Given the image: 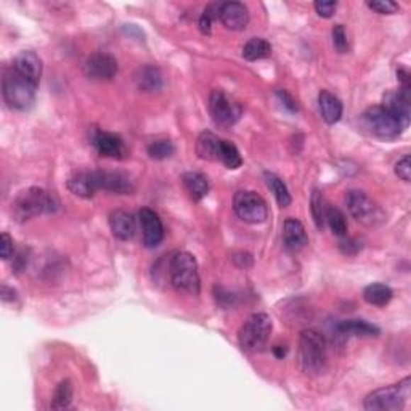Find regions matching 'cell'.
<instances>
[{"instance_id": "34", "label": "cell", "mask_w": 411, "mask_h": 411, "mask_svg": "<svg viewBox=\"0 0 411 411\" xmlns=\"http://www.w3.org/2000/svg\"><path fill=\"white\" fill-rule=\"evenodd\" d=\"M331 35H332V45H334L337 53H347L350 45H349L346 28H344L342 24H337V26L332 28Z\"/></svg>"}, {"instance_id": "37", "label": "cell", "mask_w": 411, "mask_h": 411, "mask_svg": "<svg viewBox=\"0 0 411 411\" xmlns=\"http://www.w3.org/2000/svg\"><path fill=\"white\" fill-rule=\"evenodd\" d=\"M13 240L9 233H2V237H0V256H2L4 261H9L13 256Z\"/></svg>"}, {"instance_id": "40", "label": "cell", "mask_w": 411, "mask_h": 411, "mask_svg": "<svg viewBox=\"0 0 411 411\" xmlns=\"http://www.w3.org/2000/svg\"><path fill=\"white\" fill-rule=\"evenodd\" d=\"M210 24H213V18H210L204 11V13L201 15V18H199V23H198L199 31H201V34H204V35H209L210 34Z\"/></svg>"}, {"instance_id": "35", "label": "cell", "mask_w": 411, "mask_h": 411, "mask_svg": "<svg viewBox=\"0 0 411 411\" xmlns=\"http://www.w3.org/2000/svg\"><path fill=\"white\" fill-rule=\"evenodd\" d=\"M368 7L376 11L381 15H392L398 11V4L392 2V0H373V2H368Z\"/></svg>"}, {"instance_id": "4", "label": "cell", "mask_w": 411, "mask_h": 411, "mask_svg": "<svg viewBox=\"0 0 411 411\" xmlns=\"http://www.w3.org/2000/svg\"><path fill=\"white\" fill-rule=\"evenodd\" d=\"M271 320L267 313H254L246 320L238 332V344L243 352L257 354L267 347L271 334Z\"/></svg>"}, {"instance_id": "26", "label": "cell", "mask_w": 411, "mask_h": 411, "mask_svg": "<svg viewBox=\"0 0 411 411\" xmlns=\"http://www.w3.org/2000/svg\"><path fill=\"white\" fill-rule=\"evenodd\" d=\"M392 298H394L392 289L388 285H383V283H373V285L366 286L364 291V299L370 305L384 307L389 304Z\"/></svg>"}, {"instance_id": "7", "label": "cell", "mask_w": 411, "mask_h": 411, "mask_svg": "<svg viewBox=\"0 0 411 411\" xmlns=\"http://www.w3.org/2000/svg\"><path fill=\"white\" fill-rule=\"evenodd\" d=\"M361 124L373 137L381 140H394L405 130L398 120L381 106H373L361 114Z\"/></svg>"}, {"instance_id": "22", "label": "cell", "mask_w": 411, "mask_h": 411, "mask_svg": "<svg viewBox=\"0 0 411 411\" xmlns=\"http://www.w3.org/2000/svg\"><path fill=\"white\" fill-rule=\"evenodd\" d=\"M318 106L326 124H336L342 118V101L328 90H322L318 95Z\"/></svg>"}, {"instance_id": "27", "label": "cell", "mask_w": 411, "mask_h": 411, "mask_svg": "<svg viewBox=\"0 0 411 411\" xmlns=\"http://www.w3.org/2000/svg\"><path fill=\"white\" fill-rule=\"evenodd\" d=\"M271 55V45L262 38H252L243 47V57L247 62H257V60L269 58Z\"/></svg>"}, {"instance_id": "9", "label": "cell", "mask_w": 411, "mask_h": 411, "mask_svg": "<svg viewBox=\"0 0 411 411\" xmlns=\"http://www.w3.org/2000/svg\"><path fill=\"white\" fill-rule=\"evenodd\" d=\"M233 209L246 223H262L269 217L267 203L256 191H238L233 198Z\"/></svg>"}, {"instance_id": "25", "label": "cell", "mask_w": 411, "mask_h": 411, "mask_svg": "<svg viewBox=\"0 0 411 411\" xmlns=\"http://www.w3.org/2000/svg\"><path fill=\"white\" fill-rule=\"evenodd\" d=\"M219 145L220 138H217L213 132H203L196 140V153L204 161H217Z\"/></svg>"}, {"instance_id": "15", "label": "cell", "mask_w": 411, "mask_h": 411, "mask_svg": "<svg viewBox=\"0 0 411 411\" xmlns=\"http://www.w3.org/2000/svg\"><path fill=\"white\" fill-rule=\"evenodd\" d=\"M94 147L105 158L124 159L127 156V148L123 137L113 132L96 130L94 135Z\"/></svg>"}, {"instance_id": "14", "label": "cell", "mask_w": 411, "mask_h": 411, "mask_svg": "<svg viewBox=\"0 0 411 411\" xmlns=\"http://www.w3.org/2000/svg\"><path fill=\"white\" fill-rule=\"evenodd\" d=\"M138 220H140L142 225L143 244L150 249L161 244V241L164 240V227H162L159 215L153 209L142 208L138 210Z\"/></svg>"}, {"instance_id": "1", "label": "cell", "mask_w": 411, "mask_h": 411, "mask_svg": "<svg viewBox=\"0 0 411 411\" xmlns=\"http://www.w3.org/2000/svg\"><path fill=\"white\" fill-rule=\"evenodd\" d=\"M60 209V201L53 193L44 188H28L16 196L13 214L18 220H29L42 214H53Z\"/></svg>"}, {"instance_id": "29", "label": "cell", "mask_w": 411, "mask_h": 411, "mask_svg": "<svg viewBox=\"0 0 411 411\" xmlns=\"http://www.w3.org/2000/svg\"><path fill=\"white\" fill-rule=\"evenodd\" d=\"M217 161H220L222 164L227 166L228 169H238L243 164V158H241L240 150L228 140H220Z\"/></svg>"}, {"instance_id": "39", "label": "cell", "mask_w": 411, "mask_h": 411, "mask_svg": "<svg viewBox=\"0 0 411 411\" xmlns=\"http://www.w3.org/2000/svg\"><path fill=\"white\" fill-rule=\"evenodd\" d=\"M276 95H278V98L281 100L283 105H285L289 111H291V113L298 111V105H295L294 98L286 92V90H276Z\"/></svg>"}, {"instance_id": "21", "label": "cell", "mask_w": 411, "mask_h": 411, "mask_svg": "<svg viewBox=\"0 0 411 411\" xmlns=\"http://www.w3.org/2000/svg\"><path fill=\"white\" fill-rule=\"evenodd\" d=\"M337 336H379L381 330L378 326L365 322V320H344L334 326Z\"/></svg>"}, {"instance_id": "38", "label": "cell", "mask_w": 411, "mask_h": 411, "mask_svg": "<svg viewBox=\"0 0 411 411\" xmlns=\"http://www.w3.org/2000/svg\"><path fill=\"white\" fill-rule=\"evenodd\" d=\"M336 9H337V2H332V0H318V2H315L317 13L323 18H331L332 15H334Z\"/></svg>"}, {"instance_id": "30", "label": "cell", "mask_w": 411, "mask_h": 411, "mask_svg": "<svg viewBox=\"0 0 411 411\" xmlns=\"http://www.w3.org/2000/svg\"><path fill=\"white\" fill-rule=\"evenodd\" d=\"M326 223L331 228V232L336 235V237H347V220L346 215L341 209L334 208V206H328V210H326Z\"/></svg>"}, {"instance_id": "33", "label": "cell", "mask_w": 411, "mask_h": 411, "mask_svg": "<svg viewBox=\"0 0 411 411\" xmlns=\"http://www.w3.org/2000/svg\"><path fill=\"white\" fill-rule=\"evenodd\" d=\"M174 151H175V147L172 145V142H169V140H156L148 145V154L153 159H158V161L171 158V156L174 154Z\"/></svg>"}, {"instance_id": "23", "label": "cell", "mask_w": 411, "mask_h": 411, "mask_svg": "<svg viewBox=\"0 0 411 411\" xmlns=\"http://www.w3.org/2000/svg\"><path fill=\"white\" fill-rule=\"evenodd\" d=\"M135 82L143 92H158L162 89V74L154 66H145L135 74Z\"/></svg>"}, {"instance_id": "10", "label": "cell", "mask_w": 411, "mask_h": 411, "mask_svg": "<svg viewBox=\"0 0 411 411\" xmlns=\"http://www.w3.org/2000/svg\"><path fill=\"white\" fill-rule=\"evenodd\" d=\"M347 208L349 213L352 214L354 219L364 223L368 227L379 225L381 222H384V214L379 209V206L366 196V193L360 190H350L347 193Z\"/></svg>"}, {"instance_id": "16", "label": "cell", "mask_w": 411, "mask_h": 411, "mask_svg": "<svg viewBox=\"0 0 411 411\" xmlns=\"http://www.w3.org/2000/svg\"><path fill=\"white\" fill-rule=\"evenodd\" d=\"M220 21L230 31H243L249 23V11L241 2L220 4Z\"/></svg>"}, {"instance_id": "28", "label": "cell", "mask_w": 411, "mask_h": 411, "mask_svg": "<svg viewBox=\"0 0 411 411\" xmlns=\"http://www.w3.org/2000/svg\"><path fill=\"white\" fill-rule=\"evenodd\" d=\"M265 182H267V186L270 188V191L274 193L275 198H276V203L281 206V208H288L289 204H291V193H289L286 184L283 182V180L278 177L276 174H271V172H265Z\"/></svg>"}, {"instance_id": "43", "label": "cell", "mask_w": 411, "mask_h": 411, "mask_svg": "<svg viewBox=\"0 0 411 411\" xmlns=\"http://www.w3.org/2000/svg\"><path fill=\"white\" fill-rule=\"evenodd\" d=\"M271 350H274V355L276 356V359H285L286 354H288L286 346H275Z\"/></svg>"}, {"instance_id": "18", "label": "cell", "mask_w": 411, "mask_h": 411, "mask_svg": "<svg viewBox=\"0 0 411 411\" xmlns=\"http://www.w3.org/2000/svg\"><path fill=\"white\" fill-rule=\"evenodd\" d=\"M110 228L118 240L129 241L135 235V219L125 210H113L110 215Z\"/></svg>"}, {"instance_id": "42", "label": "cell", "mask_w": 411, "mask_h": 411, "mask_svg": "<svg viewBox=\"0 0 411 411\" xmlns=\"http://www.w3.org/2000/svg\"><path fill=\"white\" fill-rule=\"evenodd\" d=\"M352 247H355L356 251L360 249V246L355 243V241H352V240H347V241H342L341 243V251L344 252V254H347V256H350V254H354V251H352Z\"/></svg>"}, {"instance_id": "24", "label": "cell", "mask_w": 411, "mask_h": 411, "mask_svg": "<svg viewBox=\"0 0 411 411\" xmlns=\"http://www.w3.org/2000/svg\"><path fill=\"white\" fill-rule=\"evenodd\" d=\"M182 182L193 201H201L209 193V182L206 175L199 172H186L182 175Z\"/></svg>"}, {"instance_id": "41", "label": "cell", "mask_w": 411, "mask_h": 411, "mask_svg": "<svg viewBox=\"0 0 411 411\" xmlns=\"http://www.w3.org/2000/svg\"><path fill=\"white\" fill-rule=\"evenodd\" d=\"M233 261L237 265H240V267H251L252 265V257H251V254H247V252H240V254H235L233 256Z\"/></svg>"}, {"instance_id": "13", "label": "cell", "mask_w": 411, "mask_h": 411, "mask_svg": "<svg viewBox=\"0 0 411 411\" xmlns=\"http://www.w3.org/2000/svg\"><path fill=\"white\" fill-rule=\"evenodd\" d=\"M96 190L110 191L114 195H132L135 184L129 175L119 171H94Z\"/></svg>"}, {"instance_id": "11", "label": "cell", "mask_w": 411, "mask_h": 411, "mask_svg": "<svg viewBox=\"0 0 411 411\" xmlns=\"http://www.w3.org/2000/svg\"><path fill=\"white\" fill-rule=\"evenodd\" d=\"M410 106H411V89L389 90L383 96V105L390 116H394L405 129L410 125Z\"/></svg>"}, {"instance_id": "36", "label": "cell", "mask_w": 411, "mask_h": 411, "mask_svg": "<svg viewBox=\"0 0 411 411\" xmlns=\"http://www.w3.org/2000/svg\"><path fill=\"white\" fill-rule=\"evenodd\" d=\"M395 174L400 177L403 182H410L411 180V159L410 156H403V158L395 164Z\"/></svg>"}, {"instance_id": "20", "label": "cell", "mask_w": 411, "mask_h": 411, "mask_svg": "<svg viewBox=\"0 0 411 411\" xmlns=\"http://www.w3.org/2000/svg\"><path fill=\"white\" fill-rule=\"evenodd\" d=\"M68 188L71 193L81 198H92L96 191L94 171H79L72 174L68 180Z\"/></svg>"}, {"instance_id": "8", "label": "cell", "mask_w": 411, "mask_h": 411, "mask_svg": "<svg viewBox=\"0 0 411 411\" xmlns=\"http://www.w3.org/2000/svg\"><path fill=\"white\" fill-rule=\"evenodd\" d=\"M209 113L215 125L228 129L238 123L241 114H243V108L238 101L230 98L225 92L215 89L209 96Z\"/></svg>"}, {"instance_id": "6", "label": "cell", "mask_w": 411, "mask_h": 411, "mask_svg": "<svg viewBox=\"0 0 411 411\" xmlns=\"http://www.w3.org/2000/svg\"><path fill=\"white\" fill-rule=\"evenodd\" d=\"M35 89L38 87L21 77L13 68L5 72L2 82L4 98L7 101V105L13 108V110H29L34 105Z\"/></svg>"}, {"instance_id": "12", "label": "cell", "mask_w": 411, "mask_h": 411, "mask_svg": "<svg viewBox=\"0 0 411 411\" xmlns=\"http://www.w3.org/2000/svg\"><path fill=\"white\" fill-rule=\"evenodd\" d=\"M84 72L94 81H110L118 74V60L106 52H95L84 63Z\"/></svg>"}, {"instance_id": "3", "label": "cell", "mask_w": 411, "mask_h": 411, "mask_svg": "<svg viewBox=\"0 0 411 411\" xmlns=\"http://www.w3.org/2000/svg\"><path fill=\"white\" fill-rule=\"evenodd\" d=\"M171 283L175 291L198 295L201 291V280H199L198 262L190 252H177L169 264Z\"/></svg>"}, {"instance_id": "31", "label": "cell", "mask_w": 411, "mask_h": 411, "mask_svg": "<svg viewBox=\"0 0 411 411\" xmlns=\"http://www.w3.org/2000/svg\"><path fill=\"white\" fill-rule=\"evenodd\" d=\"M72 402V384L71 381L64 379L57 385L55 392H53L50 408L52 410H64L68 408Z\"/></svg>"}, {"instance_id": "19", "label": "cell", "mask_w": 411, "mask_h": 411, "mask_svg": "<svg viewBox=\"0 0 411 411\" xmlns=\"http://www.w3.org/2000/svg\"><path fill=\"white\" fill-rule=\"evenodd\" d=\"M283 243L291 251H299L308 243L305 228L298 219H289L285 220V225H283Z\"/></svg>"}, {"instance_id": "32", "label": "cell", "mask_w": 411, "mask_h": 411, "mask_svg": "<svg viewBox=\"0 0 411 411\" xmlns=\"http://www.w3.org/2000/svg\"><path fill=\"white\" fill-rule=\"evenodd\" d=\"M328 203H326L325 196L322 195V191L315 190L312 195V215L313 220H315V225L322 230L325 227L326 222V210H328Z\"/></svg>"}, {"instance_id": "5", "label": "cell", "mask_w": 411, "mask_h": 411, "mask_svg": "<svg viewBox=\"0 0 411 411\" xmlns=\"http://www.w3.org/2000/svg\"><path fill=\"white\" fill-rule=\"evenodd\" d=\"M411 397V379L405 378L398 384L388 385L368 394L364 408L368 411H395L403 410Z\"/></svg>"}, {"instance_id": "17", "label": "cell", "mask_w": 411, "mask_h": 411, "mask_svg": "<svg viewBox=\"0 0 411 411\" xmlns=\"http://www.w3.org/2000/svg\"><path fill=\"white\" fill-rule=\"evenodd\" d=\"M13 69L21 77H24V79L31 82L33 86L35 87L39 86V81L42 76V62L34 52L24 50L21 53H18L13 62Z\"/></svg>"}, {"instance_id": "2", "label": "cell", "mask_w": 411, "mask_h": 411, "mask_svg": "<svg viewBox=\"0 0 411 411\" xmlns=\"http://www.w3.org/2000/svg\"><path fill=\"white\" fill-rule=\"evenodd\" d=\"M300 368L305 374L315 376L325 371L328 364V346L322 332L315 330L302 331L299 339Z\"/></svg>"}]
</instances>
